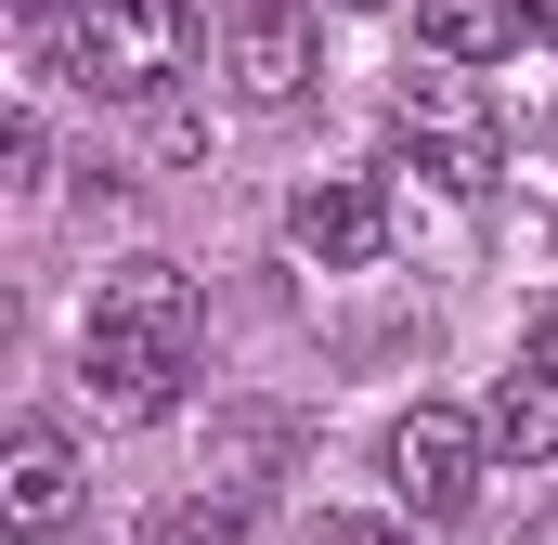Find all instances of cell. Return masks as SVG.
<instances>
[{"label":"cell","instance_id":"6da1fadb","mask_svg":"<svg viewBox=\"0 0 558 545\" xmlns=\"http://www.w3.org/2000/svg\"><path fill=\"white\" fill-rule=\"evenodd\" d=\"M195 338H208V312H195V272L182 261H118L92 286V325H78V390L105 415H169L182 403V377H195Z\"/></svg>","mask_w":558,"mask_h":545},{"label":"cell","instance_id":"7a4b0ae2","mask_svg":"<svg viewBox=\"0 0 558 545\" xmlns=\"http://www.w3.org/2000/svg\"><path fill=\"white\" fill-rule=\"evenodd\" d=\"M52 65L105 105H156L195 65V0H78V26L52 39Z\"/></svg>","mask_w":558,"mask_h":545},{"label":"cell","instance_id":"3957f363","mask_svg":"<svg viewBox=\"0 0 558 545\" xmlns=\"http://www.w3.org/2000/svg\"><path fill=\"white\" fill-rule=\"evenodd\" d=\"M481 455H494V428L454 403H416L390 428V494H403V520H468L481 507Z\"/></svg>","mask_w":558,"mask_h":545},{"label":"cell","instance_id":"277c9868","mask_svg":"<svg viewBox=\"0 0 558 545\" xmlns=\"http://www.w3.org/2000/svg\"><path fill=\"white\" fill-rule=\"evenodd\" d=\"M312 65H325L312 0H247V13L221 26V78H234V105H299Z\"/></svg>","mask_w":558,"mask_h":545},{"label":"cell","instance_id":"5b68a950","mask_svg":"<svg viewBox=\"0 0 558 545\" xmlns=\"http://www.w3.org/2000/svg\"><path fill=\"white\" fill-rule=\"evenodd\" d=\"M390 234H403V221H390V195H377V182H351V169L286 195V247H299L312 272H377V261H390Z\"/></svg>","mask_w":558,"mask_h":545},{"label":"cell","instance_id":"8992f818","mask_svg":"<svg viewBox=\"0 0 558 545\" xmlns=\"http://www.w3.org/2000/svg\"><path fill=\"white\" fill-rule=\"evenodd\" d=\"M78 507H92V481H78V441H65V428H13V441H0V533L52 545Z\"/></svg>","mask_w":558,"mask_h":545},{"label":"cell","instance_id":"52a82bcc","mask_svg":"<svg viewBox=\"0 0 558 545\" xmlns=\"http://www.w3.org/2000/svg\"><path fill=\"white\" fill-rule=\"evenodd\" d=\"M454 78H468V65H441V78L403 92V143H416V169L441 182V195H481V182H494V131L454 105Z\"/></svg>","mask_w":558,"mask_h":545},{"label":"cell","instance_id":"ba28073f","mask_svg":"<svg viewBox=\"0 0 558 545\" xmlns=\"http://www.w3.org/2000/svg\"><path fill=\"white\" fill-rule=\"evenodd\" d=\"M416 52L428 65H507L533 39H520V0H416Z\"/></svg>","mask_w":558,"mask_h":545},{"label":"cell","instance_id":"9c48e42d","mask_svg":"<svg viewBox=\"0 0 558 545\" xmlns=\"http://www.w3.org/2000/svg\"><path fill=\"white\" fill-rule=\"evenodd\" d=\"M481 428H494V455L558 468V377H546V364H507V377H494V403H481Z\"/></svg>","mask_w":558,"mask_h":545},{"label":"cell","instance_id":"30bf717a","mask_svg":"<svg viewBox=\"0 0 558 545\" xmlns=\"http://www.w3.org/2000/svg\"><path fill=\"white\" fill-rule=\"evenodd\" d=\"M156 545H260V520H247L234 494H195V507H169V520H156Z\"/></svg>","mask_w":558,"mask_h":545},{"label":"cell","instance_id":"8fae6325","mask_svg":"<svg viewBox=\"0 0 558 545\" xmlns=\"http://www.w3.org/2000/svg\"><path fill=\"white\" fill-rule=\"evenodd\" d=\"M39 169H52L39 118H0V182H13V195H39Z\"/></svg>","mask_w":558,"mask_h":545},{"label":"cell","instance_id":"7c38bea8","mask_svg":"<svg viewBox=\"0 0 558 545\" xmlns=\"http://www.w3.org/2000/svg\"><path fill=\"white\" fill-rule=\"evenodd\" d=\"M520 364H546V377H558V312H533V325H520Z\"/></svg>","mask_w":558,"mask_h":545},{"label":"cell","instance_id":"4fadbf2b","mask_svg":"<svg viewBox=\"0 0 558 545\" xmlns=\"http://www.w3.org/2000/svg\"><path fill=\"white\" fill-rule=\"evenodd\" d=\"M312 545H403V533H364V520H312Z\"/></svg>","mask_w":558,"mask_h":545},{"label":"cell","instance_id":"5bb4252c","mask_svg":"<svg viewBox=\"0 0 558 545\" xmlns=\"http://www.w3.org/2000/svg\"><path fill=\"white\" fill-rule=\"evenodd\" d=\"M520 545H558V494H546V507H533V520H520Z\"/></svg>","mask_w":558,"mask_h":545},{"label":"cell","instance_id":"9a60e30c","mask_svg":"<svg viewBox=\"0 0 558 545\" xmlns=\"http://www.w3.org/2000/svg\"><path fill=\"white\" fill-rule=\"evenodd\" d=\"M338 13H377V0H338Z\"/></svg>","mask_w":558,"mask_h":545}]
</instances>
